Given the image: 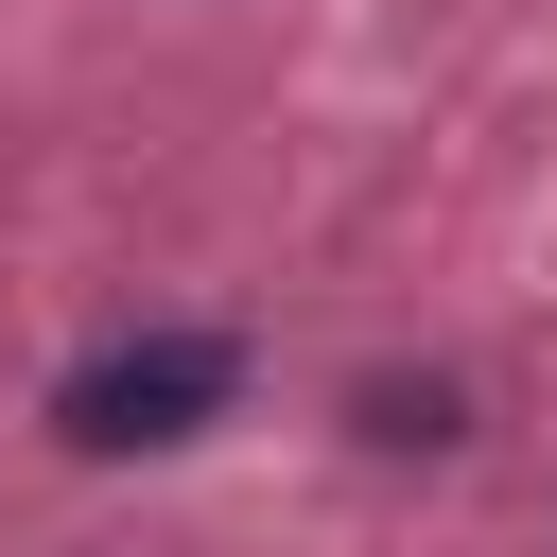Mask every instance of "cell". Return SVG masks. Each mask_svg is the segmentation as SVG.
Returning a JSON list of instances; mask_svg holds the SVG:
<instances>
[{"instance_id":"obj_1","label":"cell","mask_w":557,"mask_h":557,"mask_svg":"<svg viewBox=\"0 0 557 557\" xmlns=\"http://www.w3.org/2000/svg\"><path fill=\"white\" fill-rule=\"evenodd\" d=\"M226 383H244L226 331H122V348H87L52 383V435L70 453H174L191 418H226Z\"/></svg>"}]
</instances>
